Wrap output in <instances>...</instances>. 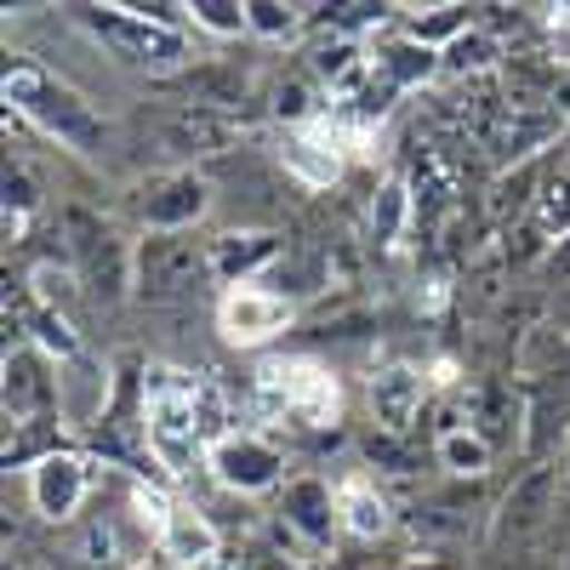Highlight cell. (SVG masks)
<instances>
[{
    "label": "cell",
    "mask_w": 570,
    "mask_h": 570,
    "mask_svg": "<svg viewBox=\"0 0 570 570\" xmlns=\"http://www.w3.org/2000/svg\"><path fill=\"white\" fill-rule=\"evenodd\" d=\"M491 456H497V445L485 434H473V428H451V434H440V462L456 473V480H480V473H491Z\"/></svg>",
    "instance_id": "d4e9b609"
},
{
    "label": "cell",
    "mask_w": 570,
    "mask_h": 570,
    "mask_svg": "<svg viewBox=\"0 0 570 570\" xmlns=\"http://www.w3.org/2000/svg\"><path fill=\"white\" fill-rule=\"evenodd\" d=\"M252 383H257V400L268 416H297L308 428H331L343 416L337 371H325L314 360H263Z\"/></svg>",
    "instance_id": "3957f363"
},
{
    "label": "cell",
    "mask_w": 570,
    "mask_h": 570,
    "mask_svg": "<svg viewBox=\"0 0 570 570\" xmlns=\"http://www.w3.org/2000/svg\"><path fill=\"white\" fill-rule=\"evenodd\" d=\"M212 279V246L195 234H142L137 240V297L177 303Z\"/></svg>",
    "instance_id": "52a82bcc"
},
{
    "label": "cell",
    "mask_w": 570,
    "mask_h": 570,
    "mask_svg": "<svg viewBox=\"0 0 570 570\" xmlns=\"http://www.w3.org/2000/svg\"><path fill=\"white\" fill-rule=\"evenodd\" d=\"M371 75L389 80L394 91H411V86H428L440 75V52L422 46V40H411V35H400V40H389V46L371 52Z\"/></svg>",
    "instance_id": "7402d4cb"
},
{
    "label": "cell",
    "mask_w": 570,
    "mask_h": 570,
    "mask_svg": "<svg viewBox=\"0 0 570 570\" xmlns=\"http://www.w3.org/2000/svg\"><path fill=\"white\" fill-rule=\"evenodd\" d=\"M40 206V195H35V177L23 171V166H7V217H29Z\"/></svg>",
    "instance_id": "4dcf8cb0"
},
{
    "label": "cell",
    "mask_w": 570,
    "mask_h": 570,
    "mask_svg": "<svg viewBox=\"0 0 570 570\" xmlns=\"http://www.w3.org/2000/svg\"><path fill=\"white\" fill-rule=\"evenodd\" d=\"M428 308H445V279H428Z\"/></svg>",
    "instance_id": "1f68e13d"
},
{
    "label": "cell",
    "mask_w": 570,
    "mask_h": 570,
    "mask_svg": "<svg viewBox=\"0 0 570 570\" xmlns=\"http://www.w3.org/2000/svg\"><path fill=\"white\" fill-rule=\"evenodd\" d=\"M564 570H570V553H564Z\"/></svg>",
    "instance_id": "836d02e7"
},
{
    "label": "cell",
    "mask_w": 570,
    "mask_h": 570,
    "mask_svg": "<svg viewBox=\"0 0 570 570\" xmlns=\"http://www.w3.org/2000/svg\"><path fill=\"white\" fill-rule=\"evenodd\" d=\"M564 131V115L553 109V104H525V98H508V109H502V120H497V131L485 137L491 149L502 155V160H513V166H525L537 149H548V142Z\"/></svg>",
    "instance_id": "e0dca14e"
},
{
    "label": "cell",
    "mask_w": 570,
    "mask_h": 570,
    "mask_svg": "<svg viewBox=\"0 0 570 570\" xmlns=\"http://www.w3.org/2000/svg\"><path fill=\"white\" fill-rule=\"evenodd\" d=\"M0 405H7V422L58 416V371L35 343L7 348V365H0Z\"/></svg>",
    "instance_id": "7c38bea8"
},
{
    "label": "cell",
    "mask_w": 570,
    "mask_h": 570,
    "mask_svg": "<svg viewBox=\"0 0 570 570\" xmlns=\"http://www.w3.org/2000/svg\"><path fill=\"white\" fill-rule=\"evenodd\" d=\"M246 137L240 115H223V109H200V104H183L166 120V149L171 155H223Z\"/></svg>",
    "instance_id": "ffe728a7"
},
{
    "label": "cell",
    "mask_w": 570,
    "mask_h": 570,
    "mask_svg": "<svg viewBox=\"0 0 570 570\" xmlns=\"http://www.w3.org/2000/svg\"><path fill=\"white\" fill-rule=\"evenodd\" d=\"M212 206V188L195 171H160L137 188V217L142 234H195V223Z\"/></svg>",
    "instance_id": "30bf717a"
},
{
    "label": "cell",
    "mask_w": 570,
    "mask_h": 570,
    "mask_svg": "<svg viewBox=\"0 0 570 570\" xmlns=\"http://www.w3.org/2000/svg\"><path fill=\"white\" fill-rule=\"evenodd\" d=\"M564 485V473H559V462H537L525 480H519L508 497H502V513H497V525H491V537L497 542H519V537H531L542 519H548V508H553V491Z\"/></svg>",
    "instance_id": "ac0fdd59"
},
{
    "label": "cell",
    "mask_w": 570,
    "mask_h": 570,
    "mask_svg": "<svg viewBox=\"0 0 570 570\" xmlns=\"http://www.w3.org/2000/svg\"><path fill=\"white\" fill-rule=\"evenodd\" d=\"M365 400H371V422L383 428L389 440H400V434H411V422L428 405V376L416 365H405V360L376 365L371 383H365Z\"/></svg>",
    "instance_id": "9a60e30c"
},
{
    "label": "cell",
    "mask_w": 570,
    "mask_h": 570,
    "mask_svg": "<svg viewBox=\"0 0 570 570\" xmlns=\"http://www.w3.org/2000/svg\"><path fill=\"white\" fill-rule=\"evenodd\" d=\"M212 570H297V559L279 553V548H234V553H223Z\"/></svg>",
    "instance_id": "f546056e"
},
{
    "label": "cell",
    "mask_w": 570,
    "mask_h": 570,
    "mask_svg": "<svg viewBox=\"0 0 570 570\" xmlns=\"http://www.w3.org/2000/svg\"><path fill=\"white\" fill-rule=\"evenodd\" d=\"M188 12H195V29H206V35H217V40H240V35H252L240 0H195Z\"/></svg>",
    "instance_id": "f1b7e54d"
},
{
    "label": "cell",
    "mask_w": 570,
    "mask_h": 570,
    "mask_svg": "<svg viewBox=\"0 0 570 570\" xmlns=\"http://www.w3.org/2000/svg\"><path fill=\"white\" fill-rule=\"evenodd\" d=\"M109 400H115V371L98 354H75L58 365V422L75 434H98L109 422Z\"/></svg>",
    "instance_id": "8fae6325"
},
{
    "label": "cell",
    "mask_w": 570,
    "mask_h": 570,
    "mask_svg": "<svg viewBox=\"0 0 570 570\" xmlns=\"http://www.w3.org/2000/svg\"><path fill=\"white\" fill-rule=\"evenodd\" d=\"M531 223H537L542 234H570V171H564V177H542V183H537Z\"/></svg>",
    "instance_id": "4316f807"
},
{
    "label": "cell",
    "mask_w": 570,
    "mask_h": 570,
    "mask_svg": "<svg viewBox=\"0 0 570 570\" xmlns=\"http://www.w3.org/2000/svg\"><path fill=\"white\" fill-rule=\"evenodd\" d=\"M502 69V46H497V35L485 29V23H473L468 35H456L445 52H440V75H451V80H462V86H480V80H491Z\"/></svg>",
    "instance_id": "603a6c76"
},
{
    "label": "cell",
    "mask_w": 570,
    "mask_h": 570,
    "mask_svg": "<svg viewBox=\"0 0 570 570\" xmlns=\"http://www.w3.org/2000/svg\"><path fill=\"white\" fill-rule=\"evenodd\" d=\"M86 497H91V462L86 456L52 451L29 468V502H35L40 519H52V525H69Z\"/></svg>",
    "instance_id": "5bb4252c"
},
{
    "label": "cell",
    "mask_w": 570,
    "mask_h": 570,
    "mask_svg": "<svg viewBox=\"0 0 570 570\" xmlns=\"http://www.w3.org/2000/svg\"><path fill=\"white\" fill-rule=\"evenodd\" d=\"M343 531L337 513V485H325L320 473H297V480L279 485V508H274V537L279 553L292 559H314L331 548V537Z\"/></svg>",
    "instance_id": "8992f818"
},
{
    "label": "cell",
    "mask_w": 570,
    "mask_h": 570,
    "mask_svg": "<svg viewBox=\"0 0 570 570\" xmlns=\"http://www.w3.org/2000/svg\"><path fill=\"white\" fill-rule=\"evenodd\" d=\"M343 126L337 120H308V126H292L279 137V166L285 177H297L303 188H331L343 177Z\"/></svg>",
    "instance_id": "4fadbf2b"
},
{
    "label": "cell",
    "mask_w": 570,
    "mask_h": 570,
    "mask_svg": "<svg viewBox=\"0 0 570 570\" xmlns=\"http://www.w3.org/2000/svg\"><path fill=\"white\" fill-rule=\"evenodd\" d=\"M337 513H343V531L360 537V542H376V537L394 531V508L376 491L371 473H343L337 480Z\"/></svg>",
    "instance_id": "44dd1931"
},
{
    "label": "cell",
    "mask_w": 570,
    "mask_h": 570,
    "mask_svg": "<svg viewBox=\"0 0 570 570\" xmlns=\"http://www.w3.org/2000/svg\"><path fill=\"white\" fill-rule=\"evenodd\" d=\"M559 473H564V491H570V434H564V456H559Z\"/></svg>",
    "instance_id": "d6a6232c"
},
{
    "label": "cell",
    "mask_w": 570,
    "mask_h": 570,
    "mask_svg": "<svg viewBox=\"0 0 570 570\" xmlns=\"http://www.w3.org/2000/svg\"><path fill=\"white\" fill-rule=\"evenodd\" d=\"M405 223H416V212H411V183L389 177L383 188H376V200H371V240L383 246V252H394L400 234H405Z\"/></svg>",
    "instance_id": "cb8c5ba5"
},
{
    "label": "cell",
    "mask_w": 570,
    "mask_h": 570,
    "mask_svg": "<svg viewBox=\"0 0 570 570\" xmlns=\"http://www.w3.org/2000/svg\"><path fill=\"white\" fill-rule=\"evenodd\" d=\"M212 480L234 497H263V491H279L285 480V451L263 434H252V428H228V434L212 445L206 456Z\"/></svg>",
    "instance_id": "ba28073f"
},
{
    "label": "cell",
    "mask_w": 570,
    "mask_h": 570,
    "mask_svg": "<svg viewBox=\"0 0 570 570\" xmlns=\"http://www.w3.org/2000/svg\"><path fill=\"white\" fill-rule=\"evenodd\" d=\"M246 23L263 40H292L308 18H303V7H279V0H246Z\"/></svg>",
    "instance_id": "83f0119b"
},
{
    "label": "cell",
    "mask_w": 570,
    "mask_h": 570,
    "mask_svg": "<svg viewBox=\"0 0 570 570\" xmlns=\"http://www.w3.org/2000/svg\"><path fill=\"white\" fill-rule=\"evenodd\" d=\"M80 23L98 35L120 63H131V69L183 75V63H188V35L160 29V23H149V18H137L131 7H80Z\"/></svg>",
    "instance_id": "277c9868"
},
{
    "label": "cell",
    "mask_w": 570,
    "mask_h": 570,
    "mask_svg": "<svg viewBox=\"0 0 570 570\" xmlns=\"http://www.w3.org/2000/svg\"><path fill=\"white\" fill-rule=\"evenodd\" d=\"M160 559L171 570H212L223 559V537L195 502H171V519L160 531Z\"/></svg>",
    "instance_id": "d6986e66"
},
{
    "label": "cell",
    "mask_w": 570,
    "mask_h": 570,
    "mask_svg": "<svg viewBox=\"0 0 570 570\" xmlns=\"http://www.w3.org/2000/svg\"><path fill=\"white\" fill-rule=\"evenodd\" d=\"M468 29H473L468 7H428V18L422 12H405V35L422 40V46H434V52H445V46L456 35H468Z\"/></svg>",
    "instance_id": "484cf974"
},
{
    "label": "cell",
    "mask_w": 570,
    "mask_h": 570,
    "mask_svg": "<svg viewBox=\"0 0 570 570\" xmlns=\"http://www.w3.org/2000/svg\"><path fill=\"white\" fill-rule=\"evenodd\" d=\"M292 320H297V303L285 292H274V285H234L217 303V331L234 348H263Z\"/></svg>",
    "instance_id": "9c48e42d"
},
{
    "label": "cell",
    "mask_w": 570,
    "mask_h": 570,
    "mask_svg": "<svg viewBox=\"0 0 570 570\" xmlns=\"http://www.w3.org/2000/svg\"><path fill=\"white\" fill-rule=\"evenodd\" d=\"M212 279H223L228 292L234 285H257L274 263H279V234L268 228H228V234H212Z\"/></svg>",
    "instance_id": "2e32d148"
},
{
    "label": "cell",
    "mask_w": 570,
    "mask_h": 570,
    "mask_svg": "<svg viewBox=\"0 0 570 570\" xmlns=\"http://www.w3.org/2000/svg\"><path fill=\"white\" fill-rule=\"evenodd\" d=\"M63 228H69V263H75V274L91 297L120 303L126 292H137V246H126L104 217L69 212Z\"/></svg>",
    "instance_id": "5b68a950"
},
{
    "label": "cell",
    "mask_w": 570,
    "mask_h": 570,
    "mask_svg": "<svg viewBox=\"0 0 570 570\" xmlns=\"http://www.w3.org/2000/svg\"><path fill=\"white\" fill-rule=\"evenodd\" d=\"M0 86H7L12 115H23L35 131L58 137L63 149H75V155H104V142H109L104 115L91 109L69 80H58L46 63H35V58H12V63H7V80H0Z\"/></svg>",
    "instance_id": "7a4b0ae2"
},
{
    "label": "cell",
    "mask_w": 570,
    "mask_h": 570,
    "mask_svg": "<svg viewBox=\"0 0 570 570\" xmlns=\"http://www.w3.org/2000/svg\"><path fill=\"white\" fill-rule=\"evenodd\" d=\"M142 428H149V451L171 480H188L206 456H212V434H206V383L188 371L155 365L142 376Z\"/></svg>",
    "instance_id": "6da1fadb"
}]
</instances>
